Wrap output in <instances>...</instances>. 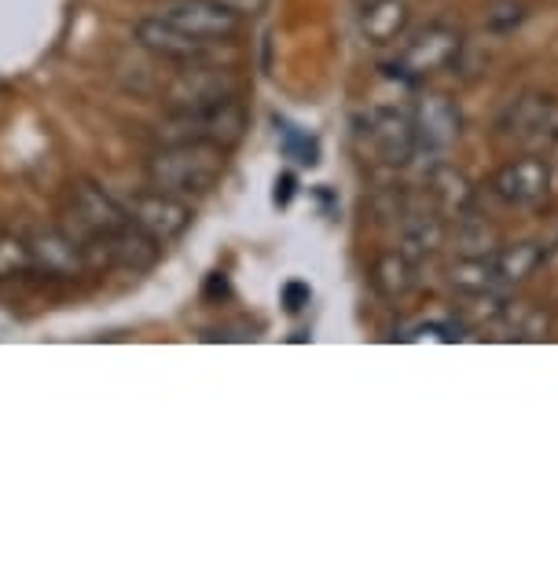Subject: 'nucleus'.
Masks as SVG:
<instances>
[{
    "label": "nucleus",
    "mask_w": 558,
    "mask_h": 561,
    "mask_svg": "<svg viewBox=\"0 0 558 561\" xmlns=\"http://www.w3.org/2000/svg\"><path fill=\"white\" fill-rule=\"evenodd\" d=\"M225 165H228L225 147L184 140V144L155 147L144 162V176H147V184L166 195L198 198V195H209L220 184Z\"/></svg>",
    "instance_id": "nucleus-1"
},
{
    "label": "nucleus",
    "mask_w": 558,
    "mask_h": 561,
    "mask_svg": "<svg viewBox=\"0 0 558 561\" xmlns=\"http://www.w3.org/2000/svg\"><path fill=\"white\" fill-rule=\"evenodd\" d=\"M497 136L503 144L522 147L525 154H547L558 147V100L540 89L519 92L500 111Z\"/></svg>",
    "instance_id": "nucleus-2"
},
{
    "label": "nucleus",
    "mask_w": 558,
    "mask_h": 561,
    "mask_svg": "<svg viewBox=\"0 0 558 561\" xmlns=\"http://www.w3.org/2000/svg\"><path fill=\"white\" fill-rule=\"evenodd\" d=\"M250 125V114L243 107V100H225V103H214V107H203V111H170L166 122L158 125V136L162 144H214V147H225L231 151L239 140H243Z\"/></svg>",
    "instance_id": "nucleus-3"
},
{
    "label": "nucleus",
    "mask_w": 558,
    "mask_h": 561,
    "mask_svg": "<svg viewBox=\"0 0 558 561\" xmlns=\"http://www.w3.org/2000/svg\"><path fill=\"white\" fill-rule=\"evenodd\" d=\"M405 45L397 48L394 62H386V70L401 81H426L434 73L448 70L452 62L459 59L463 51V37L456 26H445V23H430L415 34L401 37Z\"/></svg>",
    "instance_id": "nucleus-4"
},
{
    "label": "nucleus",
    "mask_w": 558,
    "mask_h": 561,
    "mask_svg": "<svg viewBox=\"0 0 558 561\" xmlns=\"http://www.w3.org/2000/svg\"><path fill=\"white\" fill-rule=\"evenodd\" d=\"M67 217L73 220V236L89 247H100L111 236H118L122 228H129V209L118 198L103 192L92 180H78L67 195Z\"/></svg>",
    "instance_id": "nucleus-5"
},
{
    "label": "nucleus",
    "mask_w": 558,
    "mask_h": 561,
    "mask_svg": "<svg viewBox=\"0 0 558 561\" xmlns=\"http://www.w3.org/2000/svg\"><path fill=\"white\" fill-rule=\"evenodd\" d=\"M356 136L367 151L375 154V162L401 169L419 154L415 140V122L412 114L397 111V107H372L356 118Z\"/></svg>",
    "instance_id": "nucleus-6"
},
{
    "label": "nucleus",
    "mask_w": 558,
    "mask_h": 561,
    "mask_svg": "<svg viewBox=\"0 0 558 561\" xmlns=\"http://www.w3.org/2000/svg\"><path fill=\"white\" fill-rule=\"evenodd\" d=\"M236 96H239L236 73L220 70V67H206L203 59L184 62V67L173 73V81L166 84V107L170 111H203V107H214V103H225Z\"/></svg>",
    "instance_id": "nucleus-7"
},
{
    "label": "nucleus",
    "mask_w": 558,
    "mask_h": 561,
    "mask_svg": "<svg viewBox=\"0 0 558 561\" xmlns=\"http://www.w3.org/2000/svg\"><path fill=\"white\" fill-rule=\"evenodd\" d=\"M125 209H129V225L140 228L147 239L158 242V247H170V242H176L195 220V209L187 198L166 195V192H158V187L133 195L129 203H125Z\"/></svg>",
    "instance_id": "nucleus-8"
},
{
    "label": "nucleus",
    "mask_w": 558,
    "mask_h": 561,
    "mask_svg": "<svg viewBox=\"0 0 558 561\" xmlns=\"http://www.w3.org/2000/svg\"><path fill=\"white\" fill-rule=\"evenodd\" d=\"M155 15L181 26L184 34L203 41H228L243 30V15H236L225 0H155Z\"/></svg>",
    "instance_id": "nucleus-9"
},
{
    "label": "nucleus",
    "mask_w": 558,
    "mask_h": 561,
    "mask_svg": "<svg viewBox=\"0 0 558 561\" xmlns=\"http://www.w3.org/2000/svg\"><path fill=\"white\" fill-rule=\"evenodd\" d=\"M492 195L514 209H533L551 195V165L544 154H519L503 162L489 180Z\"/></svg>",
    "instance_id": "nucleus-10"
},
{
    "label": "nucleus",
    "mask_w": 558,
    "mask_h": 561,
    "mask_svg": "<svg viewBox=\"0 0 558 561\" xmlns=\"http://www.w3.org/2000/svg\"><path fill=\"white\" fill-rule=\"evenodd\" d=\"M30 253H34V272L48 275V279H56V283L81 279V275L92 268L86 242L62 228L34 231V236H30Z\"/></svg>",
    "instance_id": "nucleus-11"
},
{
    "label": "nucleus",
    "mask_w": 558,
    "mask_h": 561,
    "mask_svg": "<svg viewBox=\"0 0 558 561\" xmlns=\"http://www.w3.org/2000/svg\"><path fill=\"white\" fill-rule=\"evenodd\" d=\"M415 140H419V151H430V154H445L456 147V140L463 136V114H459V103L445 96V92H423L415 103Z\"/></svg>",
    "instance_id": "nucleus-12"
},
{
    "label": "nucleus",
    "mask_w": 558,
    "mask_h": 561,
    "mask_svg": "<svg viewBox=\"0 0 558 561\" xmlns=\"http://www.w3.org/2000/svg\"><path fill=\"white\" fill-rule=\"evenodd\" d=\"M133 37L147 56H155L162 62H176V67L206 59V51H209V41L195 37V34H184L181 26L166 23V19H158V15L140 19V23L133 26Z\"/></svg>",
    "instance_id": "nucleus-13"
},
{
    "label": "nucleus",
    "mask_w": 558,
    "mask_h": 561,
    "mask_svg": "<svg viewBox=\"0 0 558 561\" xmlns=\"http://www.w3.org/2000/svg\"><path fill=\"white\" fill-rule=\"evenodd\" d=\"M448 220L437 214L434 206H408L401 220H397V242L401 247L397 250H405L408 257L423 264L426 257H434V253L445 247L448 242Z\"/></svg>",
    "instance_id": "nucleus-14"
},
{
    "label": "nucleus",
    "mask_w": 558,
    "mask_h": 561,
    "mask_svg": "<svg viewBox=\"0 0 558 561\" xmlns=\"http://www.w3.org/2000/svg\"><path fill=\"white\" fill-rule=\"evenodd\" d=\"M426 198H430V206L452 225V220L474 214V206H478V187L470 184V176L463 173V169L437 162L426 173Z\"/></svg>",
    "instance_id": "nucleus-15"
},
{
    "label": "nucleus",
    "mask_w": 558,
    "mask_h": 561,
    "mask_svg": "<svg viewBox=\"0 0 558 561\" xmlns=\"http://www.w3.org/2000/svg\"><path fill=\"white\" fill-rule=\"evenodd\" d=\"M361 37L367 45L375 48H386V45H397L408 26H412V12H408V0H361Z\"/></svg>",
    "instance_id": "nucleus-16"
},
{
    "label": "nucleus",
    "mask_w": 558,
    "mask_h": 561,
    "mask_svg": "<svg viewBox=\"0 0 558 561\" xmlns=\"http://www.w3.org/2000/svg\"><path fill=\"white\" fill-rule=\"evenodd\" d=\"M372 283L386 301H405L419 287V261L405 250H383L372 261Z\"/></svg>",
    "instance_id": "nucleus-17"
},
{
    "label": "nucleus",
    "mask_w": 558,
    "mask_h": 561,
    "mask_svg": "<svg viewBox=\"0 0 558 561\" xmlns=\"http://www.w3.org/2000/svg\"><path fill=\"white\" fill-rule=\"evenodd\" d=\"M92 250H103V261L107 264H118V268H129V272H147L155 268L158 253H162V247H158L155 239H147L140 228H122L118 236H111L107 242H100V247H89ZM92 261V257H89Z\"/></svg>",
    "instance_id": "nucleus-18"
},
{
    "label": "nucleus",
    "mask_w": 558,
    "mask_h": 561,
    "mask_svg": "<svg viewBox=\"0 0 558 561\" xmlns=\"http://www.w3.org/2000/svg\"><path fill=\"white\" fill-rule=\"evenodd\" d=\"M448 287L467 301L492 298L497 290H503L492 257H456L448 264Z\"/></svg>",
    "instance_id": "nucleus-19"
},
{
    "label": "nucleus",
    "mask_w": 558,
    "mask_h": 561,
    "mask_svg": "<svg viewBox=\"0 0 558 561\" xmlns=\"http://www.w3.org/2000/svg\"><path fill=\"white\" fill-rule=\"evenodd\" d=\"M492 264H497V279L503 290L522 287L544 264V247L540 242H511V247H500L492 253Z\"/></svg>",
    "instance_id": "nucleus-20"
},
{
    "label": "nucleus",
    "mask_w": 558,
    "mask_h": 561,
    "mask_svg": "<svg viewBox=\"0 0 558 561\" xmlns=\"http://www.w3.org/2000/svg\"><path fill=\"white\" fill-rule=\"evenodd\" d=\"M456 228V242H459V257H492L500 250V239H497V228L489 225L486 217L474 209V214L452 220Z\"/></svg>",
    "instance_id": "nucleus-21"
},
{
    "label": "nucleus",
    "mask_w": 558,
    "mask_h": 561,
    "mask_svg": "<svg viewBox=\"0 0 558 561\" xmlns=\"http://www.w3.org/2000/svg\"><path fill=\"white\" fill-rule=\"evenodd\" d=\"M34 275V253H30V239L23 236H0V279H26Z\"/></svg>",
    "instance_id": "nucleus-22"
},
{
    "label": "nucleus",
    "mask_w": 558,
    "mask_h": 561,
    "mask_svg": "<svg viewBox=\"0 0 558 561\" xmlns=\"http://www.w3.org/2000/svg\"><path fill=\"white\" fill-rule=\"evenodd\" d=\"M525 19H529V4L525 0H489L486 4V26L492 34H514Z\"/></svg>",
    "instance_id": "nucleus-23"
},
{
    "label": "nucleus",
    "mask_w": 558,
    "mask_h": 561,
    "mask_svg": "<svg viewBox=\"0 0 558 561\" xmlns=\"http://www.w3.org/2000/svg\"><path fill=\"white\" fill-rule=\"evenodd\" d=\"M283 301H287L291 312H301L305 305H309V287H305V283H287V287H283Z\"/></svg>",
    "instance_id": "nucleus-24"
},
{
    "label": "nucleus",
    "mask_w": 558,
    "mask_h": 561,
    "mask_svg": "<svg viewBox=\"0 0 558 561\" xmlns=\"http://www.w3.org/2000/svg\"><path fill=\"white\" fill-rule=\"evenodd\" d=\"M225 4H228L236 15H243V19L250 15V19H254V15L265 12V4H269V0H225Z\"/></svg>",
    "instance_id": "nucleus-25"
},
{
    "label": "nucleus",
    "mask_w": 558,
    "mask_h": 561,
    "mask_svg": "<svg viewBox=\"0 0 558 561\" xmlns=\"http://www.w3.org/2000/svg\"><path fill=\"white\" fill-rule=\"evenodd\" d=\"M291 195H294V176L276 180V203H291Z\"/></svg>",
    "instance_id": "nucleus-26"
}]
</instances>
